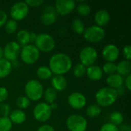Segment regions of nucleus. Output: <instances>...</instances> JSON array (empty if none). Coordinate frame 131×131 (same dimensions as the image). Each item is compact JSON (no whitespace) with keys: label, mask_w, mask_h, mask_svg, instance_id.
Segmentation results:
<instances>
[{"label":"nucleus","mask_w":131,"mask_h":131,"mask_svg":"<svg viewBox=\"0 0 131 131\" xmlns=\"http://www.w3.org/2000/svg\"><path fill=\"white\" fill-rule=\"evenodd\" d=\"M48 68L54 75H64L72 68L71 58L65 53H56L50 58Z\"/></svg>","instance_id":"nucleus-1"},{"label":"nucleus","mask_w":131,"mask_h":131,"mask_svg":"<svg viewBox=\"0 0 131 131\" xmlns=\"http://www.w3.org/2000/svg\"><path fill=\"white\" fill-rule=\"evenodd\" d=\"M118 95L115 89L109 87L100 88L95 94L96 104L102 107H108L112 106L117 100Z\"/></svg>","instance_id":"nucleus-2"},{"label":"nucleus","mask_w":131,"mask_h":131,"mask_svg":"<svg viewBox=\"0 0 131 131\" xmlns=\"http://www.w3.org/2000/svg\"><path fill=\"white\" fill-rule=\"evenodd\" d=\"M25 97H28L30 101H38L43 97L44 87L41 83L35 79H31L28 81L25 85Z\"/></svg>","instance_id":"nucleus-3"},{"label":"nucleus","mask_w":131,"mask_h":131,"mask_svg":"<svg viewBox=\"0 0 131 131\" xmlns=\"http://www.w3.org/2000/svg\"><path fill=\"white\" fill-rule=\"evenodd\" d=\"M35 46L41 52L48 53L52 51L55 46L56 42L52 35L48 33H41L37 35L36 39L35 41Z\"/></svg>","instance_id":"nucleus-4"},{"label":"nucleus","mask_w":131,"mask_h":131,"mask_svg":"<svg viewBox=\"0 0 131 131\" xmlns=\"http://www.w3.org/2000/svg\"><path fill=\"white\" fill-rule=\"evenodd\" d=\"M21 61L28 65L36 63L40 58V51L33 44L22 46L19 55Z\"/></svg>","instance_id":"nucleus-5"},{"label":"nucleus","mask_w":131,"mask_h":131,"mask_svg":"<svg viewBox=\"0 0 131 131\" xmlns=\"http://www.w3.org/2000/svg\"><path fill=\"white\" fill-rule=\"evenodd\" d=\"M66 127L69 131H86L88 121L81 114H73L66 119Z\"/></svg>","instance_id":"nucleus-6"},{"label":"nucleus","mask_w":131,"mask_h":131,"mask_svg":"<svg viewBox=\"0 0 131 131\" xmlns=\"http://www.w3.org/2000/svg\"><path fill=\"white\" fill-rule=\"evenodd\" d=\"M83 35L84 39L88 42L99 43L104 39L106 32L104 28L94 25L85 28Z\"/></svg>","instance_id":"nucleus-7"},{"label":"nucleus","mask_w":131,"mask_h":131,"mask_svg":"<svg viewBox=\"0 0 131 131\" xmlns=\"http://www.w3.org/2000/svg\"><path fill=\"white\" fill-rule=\"evenodd\" d=\"M98 58V53L97 50L92 46H86L83 48L79 54L80 63L84 64L85 67L95 64Z\"/></svg>","instance_id":"nucleus-8"},{"label":"nucleus","mask_w":131,"mask_h":131,"mask_svg":"<svg viewBox=\"0 0 131 131\" xmlns=\"http://www.w3.org/2000/svg\"><path fill=\"white\" fill-rule=\"evenodd\" d=\"M52 111L49 104L45 102H40L37 104L33 109V117L35 119L41 123L46 122L51 117Z\"/></svg>","instance_id":"nucleus-9"},{"label":"nucleus","mask_w":131,"mask_h":131,"mask_svg":"<svg viewBox=\"0 0 131 131\" xmlns=\"http://www.w3.org/2000/svg\"><path fill=\"white\" fill-rule=\"evenodd\" d=\"M29 7L25 2H18L12 5L10 8V16L12 20L16 21L24 20L28 15Z\"/></svg>","instance_id":"nucleus-10"},{"label":"nucleus","mask_w":131,"mask_h":131,"mask_svg":"<svg viewBox=\"0 0 131 131\" xmlns=\"http://www.w3.org/2000/svg\"><path fill=\"white\" fill-rule=\"evenodd\" d=\"M21 47L15 41L8 42L3 48V58L10 62L18 60Z\"/></svg>","instance_id":"nucleus-11"},{"label":"nucleus","mask_w":131,"mask_h":131,"mask_svg":"<svg viewBox=\"0 0 131 131\" xmlns=\"http://www.w3.org/2000/svg\"><path fill=\"white\" fill-rule=\"evenodd\" d=\"M76 7V3L73 0H58L54 4V10L57 15L65 16L71 14Z\"/></svg>","instance_id":"nucleus-12"},{"label":"nucleus","mask_w":131,"mask_h":131,"mask_svg":"<svg viewBox=\"0 0 131 131\" xmlns=\"http://www.w3.org/2000/svg\"><path fill=\"white\" fill-rule=\"evenodd\" d=\"M68 104L73 109L81 110L86 106L87 98L79 91L72 92L68 97Z\"/></svg>","instance_id":"nucleus-13"},{"label":"nucleus","mask_w":131,"mask_h":131,"mask_svg":"<svg viewBox=\"0 0 131 131\" xmlns=\"http://www.w3.org/2000/svg\"><path fill=\"white\" fill-rule=\"evenodd\" d=\"M120 55V51L117 45L108 44L102 49V57L107 62H115Z\"/></svg>","instance_id":"nucleus-14"},{"label":"nucleus","mask_w":131,"mask_h":131,"mask_svg":"<svg viewBox=\"0 0 131 131\" xmlns=\"http://www.w3.org/2000/svg\"><path fill=\"white\" fill-rule=\"evenodd\" d=\"M57 17H58V15H57L54 8L49 6L42 13L40 19L43 25H45L46 26H49L56 22Z\"/></svg>","instance_id":"nucleus-15"},{"label":"nucleus","mask_w":131,"mask_h":131,"mask_svg":"<svg viewBox=\"0 0 131 131\" xmlns=\"http://www.w3.org/2000/svg\"><path fill=\"white\" fill-rule=\"evenodd\" d=\"M86 75L91 81H98L103 78L104 72L102 71V68L99 65L93 64L87 68Z\"/></svg>","instance_id":"nucleus-16"},{"label":"nucleus","mask_w":131,"mask_h":131,"mask_svg":"<svg viewBox=\"0 0 131 131\" xmlns=\"http://www.w3.org/2000/svg\"><path fill=\"white\" fill-rule=\"evenodd\" d=\"M111 20V15L107 10L101 9L98 10L94 15V21L96 25L99 27H104L106 26Z\"/></svg>","instance_id":"nucleus-17"},{"label":"nucleus","mask_w":131,"mask_h":131,"mask_svg":"<svg viewBox=\"0 0 131 131\" xmlns=\"http://www.w3.org/2000/svg\"><path fill=\"white\" fill-rule=\"evenodd\" d=\"M51 79V88L58 92L66 89L68 86V81L64 75H54Z\"/></svg>","instance_id":"nucleus-18"},{"label":"nucleus","mask_w":131,"mask_h":131,"mask_svg":"<svg viewBox=\"0 0 131 131\" xmlns=\"http://www.w3.org/2000/svg\"><path fill=\"white\" fill-rule=\"evenodd\" d=\"M8 118L10 119L11 122L15 124L19 125L23 124L27 118L26 114L24 111L21 110V109H15L12 110L8 116Z\"/></svg>","instance_id":"nucleus-19"},{"label":"nucleus","mask_w":131,"mask_h":131,"mask_svg":"<svg viewBox=\"0 0 131 131\" xmlns=\"http://www.w3.org/2000/svg\"><path fill=\"white\" fill-rule=\"evenodd\" d=\"M124 78H123L122 76H121L117 73L108 75L106 79L107 84L108 85L107 87L115 90L124 85Z\"/></svg>","instance_id":"nucleus-20"},{"label":"nucleus","mask_w":131,"mask_h":131,"mask_svg":"<svg viewBox=\"0 0 131 131\" xmlns=\"http://www.w3.org/2000/svg\"><path fill=\"white\" fill-rule=\"evenodd\" d=\"M131 62L130 61L123 60L117 64V74H120L123 78L130 74Z\"/></svg>","instance_id":"nucleus-21"},{"label":"nucleus","mask_w":131,"mask_h":131,"mask_svg":"<svg viewBox=\"0 0 131 131\" xmlns=\"http://www.w3.org/2000/svg\"><path fill=\"white\" fill-rule=\"evenodd\" d=\"M12 71V62L5 59H0V79L7 78Z\"/></svg>","instance_id":"nucleus-22"},{"label":"nucleus","mask_w":131,"mask_h":131,"mask_svg":"<svg viewBox=\"0 0 131 131\" xmlns=\"http://www.w3.org/2000/svg\"><path fill=\"white\" fill-rule=\"evenodd\" d=\"M17 42L20 46H25L30 44V32L26 29H21L16 35Z\"/></svg>","instance_id":"nucleus-23"},{"label":"nucleus","mask_w":131,"mask_h":131,"mask_svg":"<svg viewBox=\"0 0 131 131\" xmlns=\"http://www.w3.org/2000/svg\"><path fill=\"white\" fill-rule=\"evenodd\" d=\"M43 97H44L45 102L50 105L51 104L55 102V101L57 100V98H58V91H55L51 87L48 88L45 91H44Z\"/></svg>","instance_id":"nucleus-24"},{"label":"nucleus","mask_w":131,"mask_h":131,"mask_svg":"<svg viewBox=\"0 0 131 131\" xmlns=\"http://www.w3.org/2000/svg\"><path fill=\"white\" fill-rule=\"evenodd\" d=\"M36 75H37L38 78H39L40 80L46 81V80L51 79L52 78L53 74L48 66L42 65V66H40L39 68H38V69L36 71Z\"/></svg>","instance_id":"nucleus-25"},{"label":"nucleus","mask_w":131,"mask_h":131,"mask_svg":"<svg viewBox=\"0 0 131 131\" xmlns=\"http://www.w3.org/2000/svg\"><path fill=\"white\" fill-rule=\"evenodd\" d=\"M86 115L90 118H95L100 116L102 112V108L97 104H91L86 108Z\"/></svg>","instance_id":"nucleus-26"},{"label":"nucleus","mask_w":131,"mask_h":131,"mask_svg":"<svg viewBox=\"0 0 131 131\" xmlns=\"http://www.w3.org/2000/svg\"><path fill=\"white\" fill-rule=\"evenodd\" d=\"M75 8H76V11H77L78 14L83 17H86V16L89 15L91 12V6L88 4H87L85 2H80L79 4H78Z\"/></svg>","instance_id":"nucleus-27"},{"label":"nucleus","mask_w":131,"mask_h":131,"mask_svg":"<svg viewBox=\"0 0 131 131\" xmlns=\"http://www.w3.org/2000/svg\"><path fill=\"white\" fill-rule=\"evenodd\" d=\"M71 28L74 33H76L78 35H82L85 29L84 23L82 20H81L79 18H76L72 21Z\"/></svg>","instance_id":"nucleus-28"},{"label":"nucleus","mask_w":131,"mask_h":131,"mask_svg":"<svg viewBox=\"0 0 131 131\" xmlns=\"http://www.w3.org/2000/svg\"><path fill=\"white\" fill-rule=\"evenodd\" d=\"M110 122L112 123L113 124L116 125V126H121V124H123L124 121V117L122 113L119 112V111H114L113 112L111 116H110Z\"/></svg>","instance_id":"nucleus-29"},{"label":"nucleus","mask_w":131,"mask_h":131,"mask_svg":"<svg viewBox=\"0 0 131 131\" xmlns=\"http://www.w3.org/2000/svg\"><path fill=\"white\" fill-rule=\"evenodd\" d=\"M87 67L84 64L78 63L73 67V75L76 78H82L86 75Z\"/></svg>","instance_id":"nucleus-30"},{"label":"nucleus","mask_w":131,"mask_h":131,"mask_svg":"<svg viewBox=\"0 0 131 131\" xmlns=\"http://www.w3.org/2000/svg\"><path fill=\"white\" fill-rule=\"evenodd\" d=\"M12 125L8 117H0V131H11Z\"/></svg>","instance_id":"nucleus-31"},{"label":"nucleus","mask_w":131,"mask_h":131,"mask_svg":"<svg viewBox=\"0 0 131 131\" xmlns=\"http://www.w3.org/2000/svg\"><path fill=\"white\" fill-rule=\"evenodd\" d=\"M104 74L111 75L117 72V64L114 62H106L101 68Z\"/></svg>","instance_id":"nucleus-32"},{"label":"nucleus","mask_w":131,"mask_h":131,"mask_svg":"<svg viewBox=\"0 0 131 131\" xmlns=\"http://www.w3.org/2000/svg\"><path fill=\"white\" fill-rule=\"evenodd\" d=\"M31 104V101L30 100L26 97L25 96H20L17 98L16 100V105L18 107V109L21 110H24L28 108Z\"/></svg>","instance_id":"nucleus-33"},{"label":"nucleus","mask_w":131,"mask_h":131,"mask_svg":"<svg viewBox=\"0 0 131 131\" xmlns=\"http://www.w3.org/2000/svg\"><path fill=\"white\" fill-rule=\"evenodd\" d=\"M5 27V30L8 34H13L17 31L18 28V23L16 21L10 19L8 20L5 23V25H4Z\"/></svg>","instance_id":"nucleus-34"},{"label":"nucleus","mask_w":131,"mask_h":131,"mask_svg":"<svg viewBox=\"0 0 131 131\" xmlns=\"http://www.w3.org/2000/svg\"><path fill=\"white\" fill-rule=\"evenodd\" d=\"M12 111L10 105L8 104H0V115L1 117H8Z\"/></svg>","instance_id":"nucleus-35"},{"label":"nucleus","mask_w":131,"mask_h":131,"mask_svg":"<svg viewBox=\"0 0 131 131\" xmlns=\"http://www.w3.org/2000/svg\"><path fill=\"white\" fill-rule=\"evenodd\" d=\"M100 131H119V127L112 123L108 122L101 126Z\"/></svg>","instance_id":"nucleus-36"},{"label":"nucleus","mask_w":131,"mask_h":131,"mask_svg":"<svg viewBox=\"0 0 131 131\" xmlns=\"http://www.w3.org/2000/svg\"><path fill=\"white\" fill-rule=\"evenodd\" d=\"M25 2L28 7L38 8V7L41 6L45 2L43 0H26V1H25Z\"/></svg>","instance_id":"nucleus-37"},{"label":"nucleus","mask_w":131,"mask_h":131,"mask_svg":"<svg viewBox=\"0 0 131 131\" xmlns=\"http://www.w3.org/2000/svg\"><path fill=\"white\" fill-rule=\"evenodd\" d=\"M8 91L5 87H0V104L5 102L8 97Z\"/></svg>","instance_id":"nucleus-38"},{"label":"nucleus","mask_w":131,"mask_h":131,"mask_svg":"<svg viewBox=\"0 0 131 131\" xmlns=\"http://www.w3.org/2000/svg\"><path fill=\"white\" fill-rule=\"evenodd\" d=\"M123 56L127 61H130L131 59V46L130 45H126L123 48L122 50Z\"/></svg>","instance_id":"nucleus-39"},{"label":"nucleus","mask_w":131,"mask_h":131,"mask_svg":"<svg viewBox=\"0 0 131 131\" xmlns=\"http://www.w3.org/2000/svg\"><path fill=\"white\" fill-rule=\"evenodd\" d=\"M7 21H8V15H7V13L5 11L0 9V28L4 26Z\"/></svg>","instance_id":"nucleus-40"},{"label":"nucleus","mask_w":131,"mask_h":131,"mask_svg":"<svg viewBox=\"0 0 131 131\" xmlns=\"http://www.w3.org/2000/svg\"><path fill=\"white\" fill-rule=\"evenodd\" d=\"M124 87H125V88H126L128 91H131V74L125 77V79H124Z\"/></svg>","instance_id":"nucleus-41"},{"label":"nucleus","mask_w":131,"mask_h":131,"mask_svg":"<svg viewBox=\"0 0 131 131\" xmlns=\"http://www.w3.org/2000/svg\"><path fill=\"white\" fill-rule=\"evenodd\" d=\"M36 131H55L54 128L49 124H43L40 126Z\"/></svg>","instance_id":"nucleus-42"},{"label":"nucleus","mask_w":131,"mask_h":131,"mask_svg":"<svg viewBox=\"0 0 131 131\" xmlns=\"http://www.w3.org/2000/svg\"><path fill=\"white\" fill-rule=\"evenodd\" d=\"M119 131H131L130 126L128 124H121L119 128Z\"/></svg>","instance_id":"nucleus-43"},{"label":"nucleus","mask_w":131,"mask_h":131,"mask_svg":"<svg viewBox=\"0 0 131 131\" xmlns=\"http://www.w3.org/2000/svg\"><path fill=\"white\" fill-rule=\"evenodd\" d=\"M116 91H117V93L118 97L123 95V94H124V85L121 86V87H120L119 88H117Z\"/></svg>","instance_id":"nucleus-44"},{"label":"nucleus","mask_w":131,"mask_h":131,"mask_svg":"<svg viewBox=\"0 0 131 131\" xmlns=\"http://www.w3.org/2000/svg\"><path fill=\"white\" fill-rule=\"evenodd\" d=\"M37 37V34L34 32H30V43L31 42H35V39Z\"/></svg>","instance_id":"nucleus-45"},{"label":"nucleus","mask_w":131,"mask_h":131,"mask_svg":"<svg viewBox=\"0 0 131 131\" xmlns=\"http://www.w3.org/2000/svg\"><path fill=\"white\" fill-rule=\"evenodd\" d=\"M50 107H51V109L52 111H55V110H57V109L58 108V104L55 103V102L51 104H50Z\"/></svg>","instance_id":"nucleus-46"},{"label":"nucleus","mask_w":131,"mask_h":131,"mask_svg":"<svg viewBox=\"0 0 131 131\" xmlns=\"http://www.w3.org/2000/svg\"><path fill=\"white\" fill-rule=\"evenodd\" d=\"M3 58V48L0 46V59Z\"/></svg>","instance_id":"nucleus-47"}]
</instances>
